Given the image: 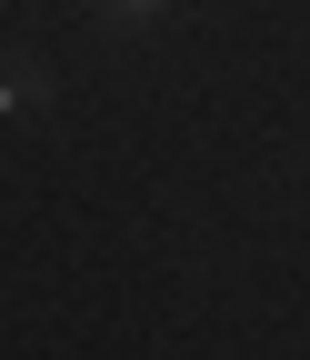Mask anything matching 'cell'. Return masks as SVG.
<instances>
[{"label":"cell","mask_w":310,"mask_h":360,"mask_svg":"<svg viewBox=\"0 0 310 360\" xmlns=\"http://www.w3.org/2000/svg\"><path fill=\"white\" fill-rule=\"evenodd\" d=\"M110 20H160V0H101Z\"/></svg>","instance_id":"cell-1"}]
</instances>
